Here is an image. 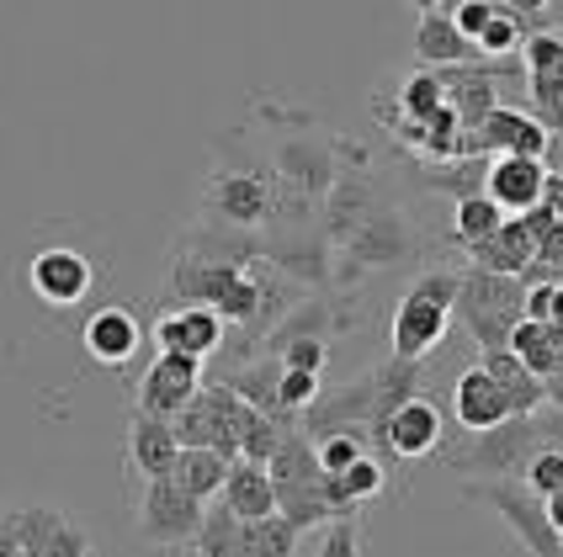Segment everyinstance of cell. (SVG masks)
Listing matches in <instances>:
<instances>
[{
	"mask_svg": "<svg viewBox=\"0 0 563 557\" xmlns=\"http://www.w3.org/2000/svg\"><path fill=\"white\" fill-rule=\"evenodd\" d=\"M457 313L468 324L478 350H510L516 324L527 319V281L516 277H489V271H463L457 287Z\"/></svg>",
	"mask_w": 563,
	"mask_h": 557,
	"instance_id": "cell-3",
	"label": "cell"
},
{
	"mask_svg": "<svg viewBox=\"0 0 563 557\" xmlns=\"http://www.w3.org/2000/svg\"><path fill=\"white\" fill-rule=\"evenodd\" d=\"M463 255H468L473 271H489V277H516V281H527V271L537 266V245H532V234H527V223H521V218H505V229L495 234V239L463 249Z\"/></svg>",
	"mask_w": 563,
	"mask_h": 557,
	"instance_id": "cell-20",
	"label": "cell"
},
{
	"mask_svg": "<svg viewBox=\"0 0 563 557\" xmlns=\"http://www.w3.org/2000/svg\"><path fill=\"white\" fill-rule=\"evenodd\" d=\"M457 287H463V271H441V266L409 281V292L394 309V335H388L399 361H426L446 341L452 313H457Z\"/></svg>",
	"mask_w": 563,
	"mask_h": 557,
	"instance_id": "cell-1",
	"label": "cell"
},
{
	"mask_svg": "<svg viewBox=\"0 0 563 557\" xmlns=\"http://www.w3.org/2000/svg\"><path fill=\"white\" fill-rule=\"evenodd\" d=\"M373 441H377L383 457H399V463L431 457V452H441V409L420 393V399H409L405 409L373 435Z\"/></svg>",
	"mask_w": 563,
	"mask_h": 557,
	"instance_id": "cell-17",
	"label": "cell"
},
{
	"mask_svg": "<svg viewBox=\"0 0 563 557\" xmlns=\"http://www.w3.org/2000/svg\"><path fill=\"white\" fill-rule=\"evenodd\" d=\"M22 557H96L91 526L59 504H11Z\"/></svg>",
	"mask_w": 563,
	"mask_h": 557,
	"instance_id": "cell-8",
	"label": "cell"
},
{
	"mask_svg": "<svg viewBox=\"0 0 563 557\" xmlns=\"http://www.w3.org/2000/svg\"><path fill=\"white\" fill-rule=\"evenodd\" d=\"M548 403H559V409H563V371L548 382Z\"/></svg>",
	"mask_w": 563,
	"mask_h": 557,
	"instance_id": "cell-44",
	"label": "cell"
},
{
	"mask_svg": "<svg viewBox=\"0 0 563 557\" xmlns=\"http://www.w3.org/2000/svg\"><path fill=\"white\" fill-rule=\"evenodd\" d=\"M527 101H532L527 112L548 127V138L563 133V80H532V75H527Z\"/></svg>",
	"mask_w": 563,
	"mask_h": 557,
	"instance_id": "cell-34",
	"label": "cell"
},
{
	"mask_svg": "<svg viewBox=\"0 0 563 557\" xmlns=\"http://www.w3.org/2000/svg\"><path fill=\"white\" fill-rule=\"evenodd\" d=\"M208 218L223 223L229 234H251L272 218V186L255 170H219L208 181Z\"/></svg>",
	"mask_w": 563,
	"mask_h": 557,
	"instance_id": "cell-12",
	"label": "cell"
},
{
	"mask_svg": "<svg viewBox=\"0 0 563 557\" xmlns=\"http://www.w3.org/2000/svg\"><path fill=\"white\" fill-rule=\"evenodd\" d=\"M229 457H219V452H181L176 457V472H170V483H181L197 504H208V499L223 494V483H229Z\"/></svg>",
	"mask_w": 563,
	"mask_h": 557,
	"instance_id": "cell-26",
	"label": "cell"
},
{
	"mask_svg": "<svg viewBox=\"0 0 563 557\" xmlns=\"http://www.w3.org/2000/svg\"><path fill=\"white\" fill-rule=\"evenodd\" d=\"M452 414H457V425L468 435L500 431L505 420H516V409H510V399L500 393V382H495L484 367H468L457 377V388H452Z\"/></svg>",
	"mask_w": 563,
	"mask_h": 557,
	"instance_id": "cell-19",
	"label": "cell"
},
{
	"mask_svg": "<svg viewBox=\"0 0 563 557\" xmlns=\"http://www.w3.org/2000/svg\"><path fill=\"white\" fill-rule=\"evenodd\" d=\"M80 345H86V356H91L96 367L118 371L128 367L133 356H139V345H144V324H139V313L133 309H96L86 324H80Z\"/></svg>",
	"mask_w": 563,
	"mask_h": 557,
	"instance_id": "cell-16",
	"label": "cell"
},
{
	"mask_svg": "<svg viewBox=\"0 0 563 557\" xmlns=\"http://www.w3.org/2000/svg\"><path fill=\"white\" fill-rule=\"evenodd\" d=\"M313 557H362V521H330Z\"/></svg>",
	"mask_w": 563,
	"mask_h": 557,
	"instance_id": "cell-37",
	"label": "cell"
},
{
	"mask_svg": "<svg viewBox=\"0 0 563 557\" xmlns=\"http://www.w3.org/2000/svg\"><path fill=\"white\" fill-rule=\"evenodd\" d=\"M542 165H548V176H559V181H563V133H553V138H548V159H542Z\"/></svg>",
	"mask_w": 563,
	"mask_h": 557,
	"instance_id": "cell-42",
	"label": "cell"
},
{
	"mask_svg": "<svg viewBox=\"0 0 563 557\" xmlns=\"http://www.w3.org/2000/svg\"><path fill=\"white\" fill-rule=\"evenodd\" d=\"M478 367L500 382V393L510 399V409H516V414H527V420H532L537 409L548 403V382L521 367V356H516V350H484V361H478Z\"/></svg>",
	"mask_w": 563,
	"mask_h": 557,
	"instance_id": "cell-23",
	"label": "cell"
},
{
	"mask_svg": "<svg viewBox=\"0 0 563 557\" xmlns=\"http://www.w3.org/2000/svg\"><path fill=\"white\" fill-rule=\"evenodd\" d=\"M272 350L282 356L287 371H309V377H319L324 361H330V341H324V335H298V341H282V345H272Z\"/></svg>",
	"mask_w": 563,
	"mask_h": 557,
	"instance_id": "cell-32",
	"label": "cell"
},
{
	"mask_svg": "<svg viewBox=\"0 0 563 557\" xmlns=\"http://www.w3.org/2000/svg\"><path fill=\"white\" fill-rule=\"evenodd\" d=\"M521 483H527L542 504H548V499H559L563 494V452H542V457L527 467V478H521Z\"/></svg>",
	"mask_w": 563,
	"mask_h": 557,
	"instance_id": "cell-36",
	"label": "cell"
},
{
	"mask_svg": "<svg viewBox=\"0 0 563 557\" xmlns=\"http://www.w3.org/2000/svg\"><path fill=\"white\" fill-rule=\"evenodd\" d=\"M245 414H251V403L240 393H229L223 382H208L181 409L176 441H181V452H219L229 463H240V425H245Z\"/></svg>",
	"mask_w": 563,
	"mask_h": 557,
	"instance_id": "cell-5",
	"label": "cell"
},
{
	"mask_svg": "<svg viewBox=\"0 0 563 557\" xmlns=\"http://www.w3.org/2000/svg\"><path fill=\"white\" fill-rule=\"evenodd\" d=\"M468 37L452 22V5H426L420 11V27H415V59L420 69H457L468 64Z\"/></svg>",
	"mask_w": 563,
	"mask_h": 557,
	"instance_id": "cell-22",
	"label": "cell"
},
{
	"mask_svg": "<svg viewBox=\"0 0 563 557\" xmlns=\"http://www.w3.org/2000/svg\"><path fill=\"white\" fill-rule=\"evenodd\" d=\"M463 499H473V504H489L505 526H510V536L527 547V557H563L559 526L548 521V504H542L527 483H468V489H463Z\"/></svg>",
	"mask_w": 563,
	"mask_h": 557,
	"instance_id": "cell-6",
	"label": "cell"
},
{
	"mask_svg": "<svg viewBox=\"0 0 563 557\" xmlns=\"http://www.w3.org/2000/svg\"><path fill=\"white\" fill-rule=\"evenodd\" d=\"M510 350L521 356V367L553 382L563 371V324H537V319H521L516 335H510Z\"/></svg>",
	"mask_w": 563,
	"mask_h": 557,
	"instance_id": "cell-24",
	"label": "cell"
},
{
	"mask_svg": "<svg viewBox=\"0 0 563 557\" xmlns=\"http://www.w3.org/2000/svg\"><path fill=\"white\" fill-rule=\"evenodd\" d=\"M197 393H202V361H191V356H155L150 371L139 377V388H133V409L176 425L181 409H187Z\"/></svg>",
	"mask_w": 563,
	"mask_h": 557,
	"instance_id": "cell-11",
	"label": "cell"
},
{
	"mask_svg": "<svg viewBox=\"0 0 563 557\" xmlns=\"http://www.w3.org/2000/svg\"><path fill=\"white\" fill-rule=\"evenodd\" d=\"M367 441H373V431H335V435H319L313 441V452H319V467L324 472H351V467L362 463V457H373L367 452Z\"/></svg>",
	"mask_w": 563,
	"mask_h": 557,
	"instance_id": "cell-30",
	"label": "cell"
},
{
	"mask_svg": "<svg viewBox=\"0 0 563 557\" xmlns=\"http://www.w3.org/2000/svg\"><path fill=\"white\" fill-rule=\"evenodd\" d=\"M478 54H489V59H510L516 48H527V37L516 27V16H510V5H495V22L484 27V37L473 43Z\"/></svg>",
	"mask_w": 563,
	"mask_h": 557,
	"instance_id": "cell-33",
	"label": "cell"
},
{
	"mask_svg": "<svg viewBox=\"0 0 563 557\" xmlns=\"http://www.w3.org/2000/svg\"><path fill=\"white\" fill-rule=\"evenodd\" d=\"M282 414H303L309 403H319V377L309 371H282Z\"/></svg>",
	"mask_w": 563,
	"mask_h": 557,
	"instance_id": "cell-38",
	"label": "cell"
},
{
	"mask_svg": "<svg viewBox=\"0 0 563 557\" xmlns=\"http://www.w3.org/2000/svg\"><path fill=\"white\" fill-rule=\"evenodd\" d=\"M272 483H277V515L292 521L298 531L309 526H330V504H324V467L319 452L303 431L287 435V446L272 463Z\"/></svg>",
	"mask_w": 563,
	"mask_h": 557,
	"instance_id": "cell-4",
	"label": "cell"
},
{
	"mask_svg": "<svg viewBox=\"0 0 563 557\" xmlns=\"http://www.w3.org/2000/svg\"><path fill=\"white\" fill-rule=\"evenodd\" d=\"M202 521H208V504H197L181 483H170V478L144 483V494H139V536H144L150 547L181 553V547L197 542Z\"/></svg>",
	"mask_w": 563,
	"mask_h": 557,
	"instance_id": "cell-7",
	"label": "cell"
},
{
	"mask_svg": "<svg viewBox=\"0 0 563 557\" xmlns=\"http://www.w3.org/2000/svg\"><path fill=\"white\" fill-rule=\"evenodd\" d=\"M345 494H351V504H367V499L383 494V483H388V467L377 463V457H362V463L351 467V472H341Z\"/></svg>",
	"mask_w": 563,
	"mask_h": 557,
	"instance_id": "cell-35",
	"label": "cell"
},
{
	"mask_svg": "<svg viewBox=\"0 0 563 557\" xmlns=\"http://www.w3.org/2000/svg\"><path fill=\"white\" fill-rule=\"evenodd\" d=\"M0 557H22V542H16V521H11V510H0Z\"/></svg>",
	"mask_w": 563,
	"mask_h": 557,
	"instance_id": "cell-41",
	"label": "cell"
},
{
	"mask_svg": "<svg viewBox=\"0 0 563 557\" xmlns=\"http://www.w3.org/2000/svg\"><path fill=\"white\" fill-rule=\"evenodd\" d=\"M191 547H197V557H245V521H234L223 504H213Z\"/></svg>",
	"mask_w": 563,
	"mask_h": 557,
	"instance_id": "cell-28",
	"label": "cell"
},
{
	"mask_svg": "<svg viewBox=\"0 0 563 557\" xmlns=\"http://www.w3.org/2000/svg\"><path fill=\"white\" fill-rule=\"evenodd\" d=\"M298 536L303 531L292 526V521H282V515L255 521V526H245V557H292L298 553Z\"/></svg>",
	"mask_w": 563,
	"mask_h": 557,
	"instance_id": "cell-31",
	"label": "cell"
},
{
	"mask_svg": "<svg viewBox=\"0 0 563 557\" xmlns=\"http://www.w3.org/2000/svg\"><path fill=\"white\" fill-rule=\"evenodd\" d=\"M484 197H489L505 218L537 213V208H542V197H548V165H542V159H516V155L489 159Z\"/></svg>",
	"mask_w": 563,
	"mask_h": 557,
	"instance_id": "cell-14",
	"label": "cell"
},
{
	"mask_svg": "<svg viewBox=\"0 0 563 557\" xmlns=\"http://www.w3.org/2000/svg\"><path fill=\"white\" fill-rule=\"evenodd\" d=\"M452 22H457V32H463L468 43H478L484 27L495 22V0H463V5H452Z\"/></svg>",
	"mask_w": 563,
	"mask_h": 557,
	"instance_id": "cell-39",
	"label": "cell"
},
{
	"mask_svg": "<svg viewBox=\"0 0 563 557\" xmlns=\"http://www.w3.org/2000/svg\"><path fill=\"white\" fill-rule=\"evenodd\" d=\"M542 208L563 223V181H559V176H548V197H542Z\"/></svg>",
	"mask_w": 563,
	"mask_h": 557,
	"instance_id": "cell-43",
	"label": "cell"
},
{
	"mask_svg": "<svg viewBox=\"0 0 563 557\" xmlns=\"http://www.w3.org/2000/svg\"><path fill=\"white\" fill-rule=\"evenodd\" d=\"M128 467L144 478V483H155V478H170L176 472V457H181V441H176V425L170 420H155V414H128Z\"/></svg>",
	"mask_w": 563,
	"mask_h": 557,
	"instance_id": "cell-18",
	"label": "cell"
},
{
	"mask_svg": "<svg viewBox=\"0 0 563 557\" xmlns=\"http://www.w3.org/2000/svg\"><path fill=\"white\" fill-rule=\"evenodd\" d=\"M484 155L548 159V127L537 123L527 107H500L478 133H463V144H457V159H484Z\"/></svg>",
	"mask_w": 563,
	"mask_h": 557,
	"instance_id": "cell-10",
	"label": "cell"
},
{
	"mask_svg": "<svg viewBox=\"0 0 563 557\" xmlns=\"http://www.w3.org/2000/svg\"><path fill=\"white\" fill-rule=\"evenodd\" d=\"M219 504L234 515V521H272L277 515V483H272V467H255V463H234L229 467V483H223Z\"/></svg>",
	"mask_w": 563,
	"mask_h": 557,
	"instance_id": "cell-21",
	"label": "cell"
},
{
	"mask_svg": "<svg viewBox=\"0 0 563 557\" xmlns=\"http://www.w3.org/2000/svg\"><path fill=\"white\" fill-rule=\"evenodd\" d=\"M377 208H383V202H377V191L367 186V176H341L335 191H330V239L345 245V239H351V234H356Z\"/></svg>",
	"mask_w": 563,
	"mask_h": 557,
	"instance_id": "cell-25",
	"label": "cell"
},
{
	"mask_svg": "<svg viewBox=\"0 0 563 557\" xmlns=\"http://www.w3.org/2000/svg\"><path fill=\"white\" fill-rule=\"evenodd\" d=\"M394 101H399V118H405V127H426L441 107H446L441 75H437V69H415V75H405V86H399V96H394Z\"/></svg>",
	"mask_w": 563,
	"mask_h": 557,
	"instance_id": "cell-27",
	"label": "cell"
},
{
	"mask_svg": "<svg viewBox=\"0 0 563 557\" xmlns=\"http://www.w3.org/2000/svg\"><path fill=\"white\" fill-rule=\"evenodd\" d=\"M415 255V234H409V218L399 208H377L351 239L341 245V281L362 277V271H388Z\"/></svg>",
	"mask_w": 563,
	"mask_h": 557,
	"instance_id": "cell-9",
	"label": "cell"
},
{
	"mask_svg": "<svg viewBox=\"0 0 563 557\" xmlns=\"http://www.w3.org/2000/svg\"><path fill=\"white\" fill-rule=\"evenodd\" d=\"M537 435H542V452H563V409L559 403H548V409H537Z\"/></svg>",
	"mask_w": 563,
	"mask_h": 557,
	"instance_id": "cell-40",
	"label": "cell"
},
{
	"mask_svg": "<svg viewBox=\"0 0 563 557\" xmlns=\"http://www.w3.org/2000/svg\"><path fill=\"white\" fill-rule=\"evenodd\" d=\"M91 260L80 255V249H69V245H48V249H37L32 255V266H27V287L48 303V309H75L86 292H91Z\"/></svg>",
	"mask_w": 563,
	"mask_h": 557,
	"instance_id": "cell-13",
	"label": "cell"
},
{
	"mask_svg": "<svg viewBox=\"0 0 563 557\" xmlns=\"http://www.w3.org/2000/svg\"><path fill=\"white\" fill-rule=\"evenodd\" d=\"M223 335H229V324L219 319V309H170V313H159V324H155L159 356H191V361L219 356Z\"/></svg>",
	"mask_w": 563,
	"mask_h": 557,
	"instance_id": "cell-15",
	"label": "cell"
},
{
	"mask_svg": "<svg viewBox=\"0 0 563 557\" xmlns=\"http://www.w3.org/2000/svg\"><path fill=\"white\" fill-rule=\"evenodd\" d=\"M505 229V213L478 191V197H468V202H457V229H452V239L463 249H473V245H484V239H495Z\"/></svg>",
	"mask_w": 563,
	"mask_h": 557,
	"instance_id": "cell-29",
	"label": "cell"
},
{
	"mask_svg": "<svg viewBox=\"0 0 563 557\" xmlns=\"http://www.w3.org/2000/svg\"><path fill=\"white\" fill-rule=\"evenodd\" d=\"M537 457H542V435H537V420H527V414L505 420L500 431L468 435L463 446L441 452V463L473 478V483H521Z\"/></svg>",
	"mask_w": 563,
	"mask_h": 557,
	"instance_id": "cell-2",
	"label": "cell"
}]
</instances>
